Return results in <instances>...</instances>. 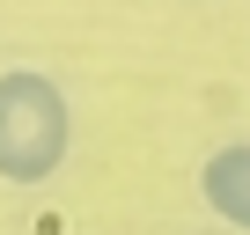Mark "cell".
<instances>
[{
  "mask_svg": "<svg viewBox=\"0 0 250 235\" xmlns=\"http://www.w3.org/2000/svg\"><path fill=\"white\" fill-rule=\"evenodd\" d=\"M199 198L228 220V228H250V140H228L206 155L199 169Z\"/></svg>",
  "mask_w": 250,
  "mask_h": 235,
  "instance_id": "obj_2",
  "label": "cell"
},
{
  "mask_svg": "<svg viewBox=\"0 0 250 235\" xmlns=\"http://www.w3.org/2000/svg\"><path fill=\"white\" fill-rule=\"evenodd\" d=\"M74 147V110L66 88L37 66L0 74V176L8 184H44Z\"/></svg>",
  "mask_w": 250,
  "mask_h": 235,
  "instance_id": "obj_1",
  "label": "cell"
}]
</instances>
